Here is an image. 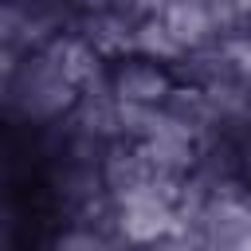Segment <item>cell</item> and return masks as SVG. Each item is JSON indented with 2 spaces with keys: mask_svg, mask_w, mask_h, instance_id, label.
Segmentation results:
<instances>
[{
  "mask_svg": "<svg viewBox=\"0 0 251 251\" xmlns=\"http://www.w3.org/2000/svg\"><path fill=\"white\" fill-rule=\"evenodd\" d=\"M78 102V82L63 71L59 55L43 43L35 51H24L12 67L8 82L0 86V114L12 126H47L71 114Z\"/></svg>",
  "mask_w": 251,
  "mask_h": 251,
  "instance_id": "cell-1",
  "label": "cell"
},
{
  "mask_svg": "<svg viewBox=\"0 0 251 251\" xmlns=\"http://www.w3.org/2000/svg\"><path fill=\"white\" fill-rule=\"evenodd\" d=\"M153 12L169 27V35L180 43V51L212 47L247 24L231 0H157Z\"/></svg>",
  "mask_w": 251,
  "mask_h": 251,
  "instance_id": "cell-2",
  "label": "cell"
},
{
  "mask_svg": "<svg viewBox=\"0 0 251 251\" xmlns=\"http://www.w3.org/2000/svg\"><path fill=\"white\" fill-rule=\"evenodd\" d=\"M173 71L157 59L145 55H118L106 67V86L114 94V102H165V94L173 90Z\"/></svg>",
  "mask_w": 251,
  "mask_h": 251,
  "instance_id": "cell-3",
  "label": "cell"
},
{
  "mask_svg": "<svg viewBox=\"0 0 251 251\" xmlns=\"http://www.w3.org/2000/svg\"><path fill=\"white\" fill-rule=\"evenodd\" d=\"M133 55H145V59H157V63L173 67L184 51H180V43L169 35V27L157 20V12H145V16L133 24Z\"/></svg>",
  "mask_w": 251,
  "mask_h": 251,
  "instance_id": "cell-4",
  "label": "cell"
},
{
  "mask_svg": "<svg viewBox=\"0 0 251 251\" xmlns=\"http://www.w3.org/2000/svg\"><path fill=\"white\" fill-rule=\"evenodd\" d=\"M243 27H247V35H251V20H247V24H243Z\"/></svg>",
  "mask_w": 251,
  "mask_h": 251,
  "instance_id": "cell-5",
  "label": "cell"
}]
</instances>
